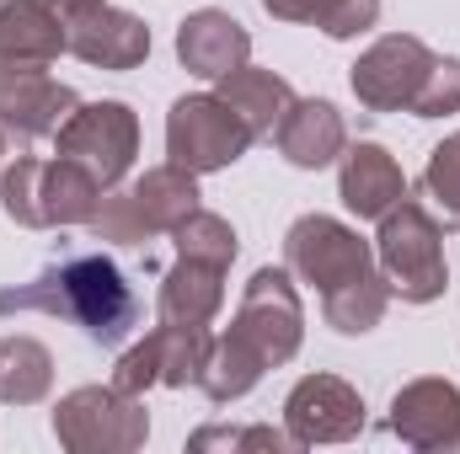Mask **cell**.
<instances>
[{"label":"cell","instance_id":"1","mask_svg":"<svg viewBox=\"0 0 460 454\" xmlns=\"http://www.w3.org/2000/svg\"><path fill=\"white\" fill-rule=\"evenodd\" d=\"M27 310L75 321L97 347H118L139 327V300H134L123 267L86 246H59V257L38 278L0 289V316H27Z\"/></svg>","mask_w":460,"mask_h":454},{"label":"cell","instance_id":"2","mask_svg":"<svg viewBox=\"0 0 460 454\" xmlns=\"http://www.w3.org/2000/svg\"><path fill=\"white\" fill-rule=\"evenodd\" d=\"M375 235V262L380 278L396 300L407 305H434L450 289V262H445V225L423 198H396L380 220Z\"/></svg>","mask_w":460,"mask_h":454},{"label":"cell","instance_id":"3","mask_svg":"<svg viewBox=\"0 0 460 454\" xmlns=\"http://www.w3.org/2000/svg\"><path fill=\"white\" fill-rule=\"evenodd\" d=\"M54 439L75 454H134L150 439L145 401L118 385H81L54 406Z\"/></svg>","mask_w":460,"mask_h":454},{"label":"cell","instance_id":"4","mask_svg":"<svg viewBox=\"0 0 460 454\" xmlns=\"http://www.w3.org/2000/svg\"><path fill=\"white\" fill-rule=\"evenodd\" d=\"M246 150H252V128L230 113L215 92H193V97L172 102V113H166V155H172V166H182L193 177H209V171L235 166Z\"/></svg>","mask_w":460,"mask_h":454},{"label":"cell","instance_id":"5","mask_svg":"<svg viewBox=\"0 0 460 454\" xmlns=\"http://www.w3.org/2000/svg\"><path fill=\"white\" fill-rule=\"evenodd\" d=\"M284 267L316 294H332L353 278L375 273V246L332 214H300L284 235Z\"/></svg>","mask_w":460,"mask_h":454},{"label":"cell","instance_id":"6","mask_svg":"<svg viewBox=\"0 0 460 454\" xmlns=\"http://www.w3.org/2000/svg\"><path fill=\"white\" fill-rule=\"evenodd\" d=\"M54 155L86 166L102 188H118L139 155V118L128 102H81L54 134Z\"/></svg>","mask_w":460,"mask_h":454},{"label":"cell","instance_id":"7","mask_svg":"<svg viewBox=\"0 0 460 454\" xmlns=\"http://www.w3.org/2000/svg\"><path fill=\"white\" fill-rule=\"evenodd\" d=\"M429 70H434V48H429L423 38H412V32H385V38H375V43L353 59L348 86H353V97H358L364 113H412V102H418Z\"/></svg>","mask_w":460,"mask_h":454},{"label":"cell","instance_id":"8","mask_svg":"<svg viewBox=\"0 0 460 454\" xmlns=\"http://www.w3.org/2000/svg\"><path fill=\"white\" fill-rule=\"evenodd\" d=\"M241 337L252 342L268 369L289 363L305 342V310H300V289H295V273L289 267H257L241 305H235V321H230Z\"/></svg>","mask_w":460,"mask_h":454},{"label":"cell","instance_id":"9","mask_svg":"<svg viewBox=\"0 0 460 454\" xmlns=\"http://www.w3.org/2000/svg\"><path fill=\"white\" fill-rule=\"evenodd\" d=\"M81 108V97L43 75V65H0V134L16 144H38L54 139L65 128V118Z\"/></svg>","mask_w":460,"mask_h":454},{"label":"cell","instance_id":"10","mask_svg":"<svg viewBox=\"0 0 460 454\" xmlns=\"http://www.w3.org/2000/svg\"><path fill=\"white\" fill-rule=\"evenodd\" d=\"M364 396L338 380V374H305L289 396H284V428L295 433L300 450L311 444H348L364 433Z\"/></svg>","mask_w":460,"mask_h":454},{"label":"cell","instance_id":"11","mask_svg":"<svg viewBox=\"0 0 460 454\" xmlns=\"http://www.w3.org/2000/svg\"><path fill=\"white\" fill-rule=\"evenodd\" d=\"M385 428L418 454H460V390L450 380H412L391 396Z\"/></svg>","mask_w":460,"mask_h":454},{"label":"cell","instance_id":"12","mask_svg":"<svg viewBox=\"0 0 460 454\" xmlns=\"http://www.w3.org/2000/svg\"><path fill=\"white\" fill-rule=\"evenodd\" d=\"M177 59L199 81H226L230 70H241L252 59V32L230 11L204 5V11L182 16V27H177Z\"/></svg>","mask_w":460,"mask_h":454},{"label":"cell","instance_id":"13","mask_svg":"<svg viewBox=\"0 0 460 454\" xmlns=\"http://www.w3.org/2000/svg\"><path fill=\"white\" fill-rule=\"evenodd\" d=\"M273 144H279V155L289 166L322 171V166H332L348 150V123L327 97H295L289 113L279 118V128H273Z\"/></svg>","mask_w":460,"mask_h":454},{"label":"cell","instance_id":"14","mask_svg":"<svg viewBox=\"0 0 460 454\" xmlns=\"http://www.w3.org/2000/svg\"><path fill=\"white\" fill-rule=\"evenodd\" d=\"M70 54L97 65V70H134V65L150 59V27L134 11H123V5L108 0V5L86 11L70 27Z\"/></svg>","mask_w":460,"mask_h":454},{"label":"cell","instance_id":"15","mask_svg":"<svg viewBox=\"0 0 460 454\" xmlns=\"http://www.w3.org/2000/svg\"><path fill=\"white\" fill-rule=\"evenodd\" d=\"M338 198L348 214L358 220H380L396 198H407V177L396 166V155L385 144H348L338 155Z\"/></svg>","mask_w":460,"mask_h":454},{"label":"cell","instance_id":"16","mask_svg":"<svg viewBox=\"0 0 460 454\" xmlns=\"http://www.w3.org/2000/svg\"><path fill=\"white\" fill-rule=\"evenodd\" d=\"M59 54H70V32L43 0L0 5V65H54Z\"/></svg>","mask_w":460,"mask_h":454},{"label":"cell","instance_id":"17","mask_svg":"<svg viewBox=\"0 0 460 454\" xmlns=\"http://www.w3.org/2000/svg\"><path fill=\"white\" fill-rule=\"evenodd\" d=\"M226 273L215 262H193V257H177V267L161 278V300H155V316L172 321V327H209L226 305Z\"/></svg>","mask_w":460,"mask_h":454},{"label":"cell","instance_id":"18","mask_svg":"<svg viewBox=\"0 0 460 454\" xmlns=\"http://www.w3.org/2000/svg\"><path fill=\"white\" fill-rule=\"evenodd\" d=\"M215 86H220L215 97L252 128V139H273L279 118L289 113V102H295V86L284 75L262 70V65H241V70H230L226 81H215Z\"/></svg>","mask_w":460,"mask_h":454},{"label":"cell","instance_id":"19","mask_svg":"<svg viewBox=\"0 0 460 454\" xmlns=\"http://www.w3.org/2000/svg\"><path fill=\"white\" fill-rule=\"evenodd\" d=\"M262 374H268V358L241 337L235 327H226V332L215 337V347H209V363H204V374H199V390H204L215 406H230V401L252 396Z\"/></svg>","mask_w":460,"mask_h":454},{"label":"cell","instance_id":"20","mask_svg":"<svg viewBox=\"0 0 460 454\" xmlns=\"http://www.w3.org/2000/svg\"><path fill=\"white\" fill-rule=\"evenodd\" d=\"M128 198H134V209L145 214V225L155 230V235H172V230L199 209V177L166 161V166H150L128 188Z\"/></svg>","mask_w":460,"mask_h":454},{"label":"cell","instance_id":"21","mask_svg":"<svg viewBox=\"0 0 460 454\" xmlns=\"http://www.w3.org/2000/svg\"><path fill=\"white\" fill-rule=\"evenodd\" d=\"M54 390V353L38 337H0V401L38 406Z\"/></svg>","mask_w":460,"mask_h":454},{"label":"cell","instance_id":"22","mask_svg":"<svg viewBox=\"0 0 460 454\" xmlns=\"http://www.w3.org/2000/svg\"><path fill=\"white\" fill-rule=\"evenodd\" d=\"M268 16L279 22H300V27H322L327 38H364L380 22V0H262Z\"/></svg>","mask_w":460,"mask_h":454},{"label":"cell","instance_id":"23","mask_svg":"<svg viewBox=\"0 0 460 454\" xmlns=\"http://www.w3.org/2000/svg\"><path fill=\"white\" fill-rule=\"evenodd\" d=\"M385 310H391V289H385L380 273H364V278H353L343 289L322 294V316H327V327L343 332V337L375 332V327L385 321Z\"/></svg>","mask_w":460,"mask_h":454},{"label":"cell","instance_id":"24","mask_svg":"<svg viewBox=\"0 0 460 454\" xmlns=\"http://www.w3.org/2000/svg\"><path fill=\"white\" fill-rule=\"evenodd\" d=\"M49 161L43 155H16L0 171V209L5 220H16L22 230H54L49 225V188H43Z\"/></svg>","mask_w":460,"mask_h":454},{"label":"cell","instance_id":"25","mask_svg":"<svg viewBox=\"0 0 460 454\" xmlns=\"http://www.w3.org/2000/svg\"><path fill=\"white\" fill-rule=\"evenodd\" d=\"M155 347H161V385L166 390H188V385H199L215 337H209V327H172V321H161L155 327Z\"/></svg>","mask_w":460,"mask_h":454},{"label":"cell","instance_id":"26","mask_svg":"<svg viewBox=\"0 0 460 454\" xmlns=\"http://www.w3.org/2000/svg\"><path fill=\"white\" fill-rule=\"evenodd\" d=\"M423 204L439 214L445 230H460V134H445L434 150H429V166H423Z\"/></svg>","mask_w":460,"mask_h":454},{"label":"cell","instance_id":"27","mask_svg":"<svg viewBox=\"0 0 460 454\" xmlns=\"http://www.w3.org/2000/svg\"><path fill=\"white\" fill-rule=\"evenodd\" d=\"M172 240H177V257L215 262V267H230V262H235V251H241V240H235L230 220L209 214V209H193L182 225L172 230Z\"/></svg>","mask_w":460,"mask_h":454},{"label":"cell","instance_id":"28","mask_svg":"<svg viewBox=\"0 0 460 454\" xmlns=\"http://www.w3.org/2000/svg\"><path fill=\"white\" fill-rule=\"evenodd\" d=\"M92 235H97V240H108V246H145L155 230L145 225V214L134 209L128 188H123V193L108 188V193H102V204H97V214H92Z\"/></svg>","mask_w":460,"mask_h":454},{"label":"cell","instance_id":"29","mask_svg":"<svg viewBox=\"0 0 460 454\" xmlns=\"http://www.w3.org/2000/svg\"><path fill=\"white\" fill-rule=\"evenodd\" d=\"M188 450H300V444H295V433H289V428H199V433H193V439H188Z\"/></svg>","mask_w":460,"mask_h":454},{"label":"cell","instance_id":"30","mask_svg":"<svg viewBox=\"0 0 460 454\" xmlns=\"http://www.w3.org/2000/svg\"><path fill=\"white\" fill-rule=\"evenodd\" d=\"M460 113V59H439L434 54V70L412 102V118H450Z\"/></svg>","mask_w":460,"mask_h":454},{"label":"cell","instance_id":"31","mask_svg":"<svg viewBox=\"0 0 460 454\" xmlns=\"http://www.w3.org/2000/svg\"><path fill=\"white\" fill-rule=\"evenodd\" d=\"M113 385L118 390H128V396H145L150 385H161V347H155V332H150L145 342H134V347L118 358Z\"/></svg>","mask_w":460,"mask_h":454},{"label":"cell","instance_id":"32","mask_svg":"<svg viewBox=\"0 0 460 454\" xmlns=\"http://www.w3.org/2000/svg\"><path fill=\"white\" fill-rule=\"evenodd\" d=\"M43 5H49V11L65 22V32H70V27L86 16V11H97V5H108V0H43Z\"/></svg>","mask_w":460,"mask_h":454},{"label":"cell","instance_id":"33","mask_svg":"<svg viewBox=\"0 0 460 454\" xmlns=\"http://www.w3.org/2000/svg\"><path fill=\"white\" fill-rule=\"evenodd\" d=\"M0 5H5V0H0Z\"/></svg>","mask_w":460,"mask_h":454},{"label":"cell","instance_id":"34","mask_svg":"<svg viewBox=\"0 0 460 454\" xmlns=\"http://www.w3.org/2000/svg\"><path fill=\"white\" fill-rule=\"evenodd\" d=\"M0 139H5V134H0Z\"/></svg>","mask_w":460,"mask_h":454}]
</instances>
